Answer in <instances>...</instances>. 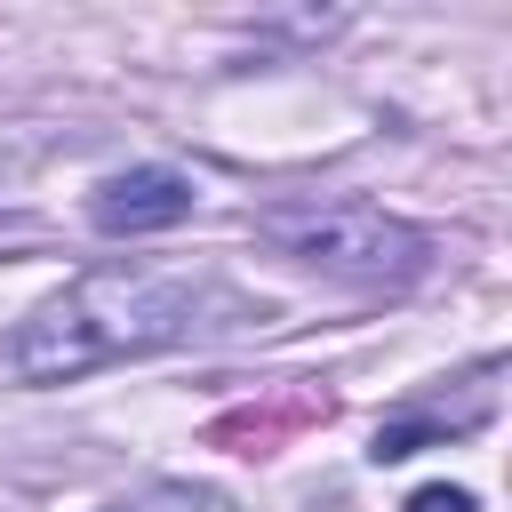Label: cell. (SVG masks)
Returning a JSON list of instances; mask_svg holds the SVG:
<instances>
[{"instance_id": "6da1fadb", "label": "cell", "mask_w": 512, "mask_h": 512, "mask_svg": "<svg viewBox=\"0 0 512 512\" xmlns=\"http://www.w3.org/2000/svg\"><path fill=\"white\" fill-rule=\"evenodd\" d=\"M200 288L176 272H144V264H104L80 272L64 296H48L24 328H16V376L24 384H72L96 376L112 360H144L176 336H192Z\"/></svg>"}, {"instance_id": "7a4b0ae2", "label": "cell", "mask_w": 512, "mask_h": 512, "mask_svg": "<svg viewBox=\"0 0 512 512\" xmlns=\"http://www.w3.org/2000/svg\"><path fill=\"white\" fill-rule=\"evenodd\" d=\"M256 240L280 248L288 264H312V272L360 280V288H408L432 272V240L376 200H320V192L272 200V208H256Z\"/></svg>"}, {"instance_id": "3957f363", "label": "cell", "mask_w": 512, "mask_h": 512, "mask_svg": "<svg viewBox=\"0 0 512 512\" xmlns=\"http://www.w3.org/2000/svg\"><path fill=\"white\" fill-rule=\"evenodd\" d=\"M192 216V176L184 168H128V176H104L96 200H88V224L112 232V240H144V232H168Z\"/></svg>"}, {"instance_id": "277c9868", "label": "cell", "mask_w": 512, "mask_h": 512, "mask_svg": "<svg viewBox=\"0 0 512 512\" xmlns=\"http://www.w3.org/2000/svg\"><path fill=\"white\" fill-rule=\"evenodd\" d=\"M408 512H480V496H472V488L432 480V488H416V496H408Z\"/></svg>"}]
</instances>
